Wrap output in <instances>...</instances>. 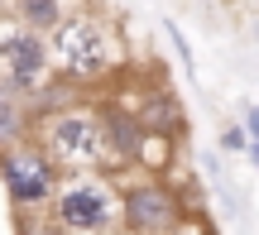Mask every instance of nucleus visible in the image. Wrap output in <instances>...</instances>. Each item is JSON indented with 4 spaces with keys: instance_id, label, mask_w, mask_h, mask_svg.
<instances>
[{
    "instance_id": "nucleus-1",
    "label": "nucleus",
    "mask_w": 259,
    "mask_h": 235,
    "mask_svg": "<svg viewBox=\"0 0 259 235\" xmlns=\"http://www.w3.org/2000/svg\"><path fill=\"white\" fill-rule=\"evenodd\" d=\"M48 48V63L67 77H101L106 67H115L120 58V38L106 19L96 15H72V19H58L53 24V43Z\"/></svg>"
},
{
    "instance_id": "nucleus-2",
    "label": "nucleus",
    "mask_w": 259,
    "mask_h": 235,
    "mask_svg": "<svg viewBox=\"0 0 259 235\" xmlns=\"http://www.w3.org/2000/svg\"><path fill=\"white\" fill-rule=\"evenodd\" d=\"M44 149L48 159H58L63 168H96L106 163V139H101V120L92 111H58L44 125Z\"/></svg>"
},
{
    "instance_id": "nucleus-3",
    "label": "nucleus",
    "mask_w": 259,
    "mask_h": 235,
    "mask_svg": "<svg viewBox=\"0 0 259 235\" xmlns=\"http://www.w3.org/2000/svg\"><path fill=\"white\" fill-rule=\"evenodd\" d=\"M53 221L63 230H82V235H96L115 221V192L111 182L101 178H72L58 187L53 197Z\"/></svg>"
},
{
    "instance_id": "nucleus-4",
    "label": "nucleus",
    "mask_w": 259,
    "mask_h": 235,
    "mask_svg": "<svg viewBox=\"0 0 259 235\" xmlns=\"http://www.w3.org/2000/svg\"><path fill=\"white\" fill-rule=\"evenodd\" d=\"M0 67H5V86L10 91H38L48 72V48L34 29H19L0 43Z\"/></svg>"
},
{
    "instance_id": "nucleus-5",
    "label": "nucleus",
    "mask_w": 259,
    "mask_h": 235,
    "mask_svg": "<svg viewBox=\"0 0 259 235\" xmlns=\"http://www.w3.org/2000/svg\"><path fill=\"white\" fill-rule=\"evenodd\" d=\"M0 178H5V192H10L15 207H44V202L53 197V173L29 149H10L5 159H0Z\"/></svg>"
},
{
    "instance_id": "nucleus-6",
    "label": "nucleus",
    "mask_w": 259,
    "mask_h": 235,
    "mask_svg": "<svg viewBox=\"0 0 259 235\" xmlns=\"http://www.w3.org/2000/svg\"><path fill=\"white\" fill-rule=\"evenodd\" d=\"M125 221L139 235H158L178 221V197L168 187H130L125 192Z\"/></svg>"
},
{
    "instance_id": "nucleus-7",
    "label": "nucleus",
    "mask_w": 259,
    "mask_h": 235,
    "mask_svg": "<svg viewBox=\"0 0 259 235\" xmlns=\"http://www.w3.org/2000/svg\"><path fill=\"white\" fill-rule=\"evenodd\" d=\"M96 120H101L106 154H115L120 163H135L139 154H144V139H149V134L139 130L135 115H125V111H106V115H96Z\"/></svg>"
},
{
    "instance_id": "nucleus-8",
    "label": "nucleus",
    "mask_w": 259,
    "mask_h": 235,
    "mask_svg": "<svg viewBox=\"0 0 259 235\" xmlns=\"http://www.w3.org/2000/svg\"><path fill=\"white\" fill-rule=\"evenodd\" d=\"M135 120H139L144 134H178L187 115H183V101H178L173 91H149L144 101H139Z\"/></svg>"
},
{
    "instance_id": "nucleus-9",
    "label": "nucleus",
    "mask_w": 259,
    "mask_h": 235,
    "mask_svg": "<svg viewBox=\"0 0 259 235\" xmlns=\"http://www.w3.org/2000/svg\"><path fill=\"white\" fill-rule=\"evenodd\" d=\"M19 134H24V106H19L15 91L0 82V144H15Z\"/></svg>"
},
{
    "instance_id": "nucleus-10",
    "label": "nucleus",
    "mask_w": 259,
    "mask_h": 235,
    "mask_svg": "<svg viewBox=\"0 0 259 235\" xmlns=\"http://www.w3.org/2000/svg\"><path fill=\"white\" fill-rule=\"evenodd\" d=\"M19 15H24V24L34 29V34L38 29H53L58 19H63L58 15V0H19Z\"/></svg>"
},
{
    "instance_id": "nucleus-11",
    "label": "nucleus",
    "mask_w": 259,
    "mask_h": 235,
    "mask_svg": "<svg viewBox=\"0 0 259 235\" xmlns=\"http://www.w3.org/2000/svg\"><path fill=\"white\" fill-rule=\"evenodd\" d=\"M168 38H173V48H178V58H183V67H187V72H192V48H187L183 29H178V24H168Z\"/></svg>"
},
{
    "instance_id": "nucleus-12",
    "label": "nucleus",
    "mask_w": 259,
    "mask_h": 235,
    "mask_svg": "<svg viewBox=\"0 0 259 235\" xmlns=\"http://www.w3.org/2000/svg\"><path fill=\"white\" fill-rule=\"evenodd\" d=\"M221 144H226V149H245L250 139H245V130H235V125H231V130L221 134Z\"/></svg>"
},
{
    "instance_id": "nucleus-13",
    "label": "nucleus",
    "mask_w": 259,
    "mask_h": 235,
    "mask_svg": "<svg viewBox=\"0 0 259 235\" xmlns=\"http://www.w3.org/2000/svg\"><path fill=\"white\" fill-rule=\"evenodd\" d=\"M58 230H63V226H34L29 235H58Z\"/></svg>"
}]
</instances>
